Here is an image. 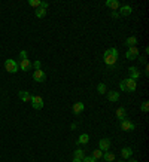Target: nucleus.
<instances>
[{
    "label": "nucleus",
    "mask_w": 149,
    "mask_h": 162,
    "mask_svg": "<svg viewBox=\"0 0 149 162\" xmlns=\"http://www.w3.org/2000/svg\"><path fill=\"white\" fill-rule=\"evenodd\" d=\"M88 141H90V135H88V134H82V135L78 138L76 143H78V144H87Z\"/></svg>",
    "instance_id": "19"
},
{
    "label": "nucleus",
    "mask_w": 149,
    "mask_h": 162,
    "mask_svg": "<svg viewBox=\"0 0 149 162\" xmlns=\"http://www.w3.org/2000/svg\"><path fill=\"white\" fill-rule=\"evenodd\" d=\"M121 155H122L124 159H128V158L133 155V149H131V147H124V149L121 150Z\"/></svg>",
    "instance_id": "14"
},
{
    "label": "nucleus",
    "mask_w": 149,
    "mask_h": 162,
    "mask_svg": "<svg viewBox=\"0 0 149 162\" xmlns=\"http://www.w3.org/2000/svg\"><path fill=\"white\" fill-rule=\"evenodd\" d=\"M119 88H121V91H127V89H125V83H124V81L119 83Z\"/></svg>",
    "instance_id": "30"
},
{
    "label": "nucleus",
    "mask_w": 149,
    "mask_h": 162,
    "mask_svg": "<svg viewBox=\"0 0 149 162\" xmlns=\"http://www.w3.org/2000/svg\"><path fill=\"white\" fill-rule=\"evenodd\" d=\"M137 55H139L137 46H131V48H128V51L125 52V58H127V60H136Z\"/></svg>",
    "instance_id": "4"
},
{
    "label": "nucleus",
    "mask_w": 149,
    "mask_h": 162,
    "mask_svg": "<svg viewBox=\"0 0 149 162\" xmlns=\"http://www.w3.org/2000/svg\"><path fill=\"white\" fill-rule=\"evenodd\" d=\"M124 83H125V89H127V92H133V91H136V88H137V82L133 81V79H124Z\"/></svg>",
    "instance_id": "5"
},
{
    "label": "nucleus",
    "mask_w": 149,
    "mask_h": 162,
    "mask_svg": "<svg viewBox=\"0 0 149 162\" xmlns=\"http://www.w3.org/2000/svg\"><path fill=\"white\" fill-rule=\"evenodd\" d=\"M134 123L133 122H130L128 119H124V121H121V129L122 131H134Z\"/></svg>",
    "instance_id": "7"
},
{
    "label": "nucleus",
    "mask_w": 149,
    "mask_h": 162,
    "mask_svg": "<svg viewBox=\"0 0 149 162\" xmlns=\"http://www.w3.org/2000/svg\"><path fill=\"white\" fill-rule=\"evenodd\" d=\"M45 15H46V9H43V7H37L36 9V16L37 18H45Z\"/></svg>",
    "instance_id": "23"
},
{
    "label": "nucleus",
    "mask_w": 149,
    "mask_h": 162,
    "mask_svg": "<svg viewBox=\"0 0 149 162\" xmlns=\"http://www.w3.org/2000/svg\"><path fill=\"white\" fill-rule=\"evenodd\" d=\"M128 162H137V161H136V159H130Z\"/></svg>",
    "instance_id": "33"
},
{
    "label": "nucleus",
    "mask_w": 149,
    "mask_h": 162,
    "mask_svg": "<svg viewBox=\"0 0 149 162\" xmlns=\"http://www.w3.org/2000/svg\"><path fill=\"white\" fill-rule=\"evenodd\" d=\"M136 43H137V37H134V36H131V37H128V39L125 40V45H127L128 48L136 46Z\"/></svg>",
    "instance_id": "20"
},
{
    "label": "nucleus",
    "mask_w": 149,
    "mask_h": 162,
    "mask_svg": "<svg viewBox=\"0 0 149 162\" xmlns=\"http://www.w3.org/2000/svg\"><path fill=\"white\" fill-rule=\"evenodd\" d=\"M33 79L39 83H42V82L46 81V75H45V72L42 70V69H39V70H35V75H33Z\"/></svg>",
    "instance_id": "6"
},
{
    "label": "nucleus",
    "mask_w": 149,
    "mask_h": 162,
    "mask_svg": "<svg viewBox=\"0 0 149 162\" xmlns=\"http://www.w3.org/2000/svg\"><path fill=\"white\" fill-rule=\"evenodd\" d=\"M109 147H111V140L109 138H102L100 141H99V149L103 152H108L109 150Z\"/></svg>",
    "instance_id": "9"
},
{
    "label": "nucleus",
    "mask_w": 149,
    "mask_h": 162,
    "mask_svg": "<svg viewBox=\"0 0 149 162\" xmlns=\"http://www.w3.org/2000/svg\"><path fill=\"white\" fill-rule=\"evenodd\" d=\"M106 6L111 7V9H113V10H116V9L119 7V1H118V0H108V1H106Z\"/></svg>",
    "instance_id": "18"
},
{
    "label": "nucleus",
    "mask_w": 149,
    "mask_h": 162,
    "mask_svg": "<svg viewBox=\"0 0 149 162\" xmlns=\"http://www.w3.org/2000/svg\"><path fill=\"white\" fill-rule=\"evenodd\" d=\"M116 162H122V161H116Z\"/></svg>",
    "instance_id": "35"
},
{
    "label": "nucleus",
    "mask_w": 149,
    "mask_h": 162,
    "mask_svg": "<svg viewBox=\"0 0 149 162\" xmlns=\"http://www.w3.org/2000/svg\"><path fill=\"white\" fill-rule=\"evenodd\" d=\"M97 92L103 95V94L106 92V85H105V83H99V86H97Z\"/></svg>",
    "instance_id": "24"
},
{
    "label": "nucleus",
    "mask_w": 149,
    "mask_h": 162,
    "mask_svg": "<svg viewBox=\"0 0 149 162\" xmlns=\"http://www.w3.org/2000/svg\"><path fill=\"white\" fill-rule=\"evenodd\" d=\"M33 66H35V70H39L42 64H40V61H35V64H33Z\"/></svg>",
    "instance_id": "29"
},
{
    "label": "nucleus",
    "mask_w": 149,
    "mask_h": 162,
    "mask_svg": "<svg viewBox=\"0 0 149 162\" xmlns=\"http://www.w3.org/2000/svg\"><path fill=\"white\" fill-rule=\"evenodd\" d=\"M133 12V7L131 6H128V4H125V6H122V7H119V15H122V16H128L130 13Z\"/></svg>",
    "instance_id": "10"
},
{
    "label": "nucleus",
    "mask_w": 149,
    "mask_h": 162,
    "mask_svg": "<svg viewBox=\"0 0 149 162\" xmlns=\"http://www.w3.org/2000/svg\"><path fill=\"white\" fill-rule=\"evenodd\" d=\"M82 161H84V162H96V159H94L93 156H85Z\"/></svg>",
    "instance_id": "27"
},
{
    "label": "nucleus",
    "mask_w": 149,
    "mask_h": 162,
    "mask_svg": "<svg viewBox=\"0 0 149 162\" xmlns=\"http://www.w3.org/2000/svg\"><path fill=\"white\" fill-rule=\"evenodd\" d=\"M40 3H42V1H40V0H30V1H29V4H30V6H33V7H40Z\"/></svg>",
    "instance_id": "26"
},
{
    "label": "nucleus",
    "mask_w": 149,
    "mask_h": 162,
    "mask_svg": "<svg viewBox=\"0 0 149 162\" xmlns=\"http://www.w3.org/2000/svg\"><path fill=\"white\" fill-rule=\"evenodd\" d=\"M84 158H85V155H84V150H81V149L74 150V159H78V161H82Z\"/></svg>",
    "instance_id": "21"
},
{
    "label": "nucleus",
    "mask_w": 149,
    "mask_h": 162,
    "mask_svg": "<svg viewBox=\"0 0 149 162\" xmlns=\"http://www.w3.org/2000/svg\"><path fill=\"white\" fill-rule=\"evenodd\" d=\"M140 110H142L143 113H148V112H149V101H143V103H142Z\"/></svg>",
    "instance_id": "25"
},
{
    "label": "nucleus",
    "mask_w": 149,
    "mask_h": 162,
    "mask_svg": "<svg viewBox=\"0 0 149 162\" xmlns=\"http://www.w3.org/2000/svg\"><path fill=\"white\" fill-rule=\"evenodd\" d=\"M20 58H21V60H26V58H27V52H26V51H21V52H20Z\"/></svg>",
    "instance_id": "28"
},
{
    "label": "nucleus",
    "mask_w": 149,
    "mask_h": 162,
    "mask_svg": "<svg viewBox=\"0 0 149 162\" xmlns=\"http://www.w3.org/2000/svg\"><path fill=\"white\" fill-rule=\"evenodd\" d=\"M18 97H20L24 103H29V101L32 100V95H30L29 91H20V92H18Z\"/></svg>",
    "instance_id": "11"
},
{
    "label": "nucleus",
    "mask_w": 149,
    "mask_h": 162,
    "mask_svg": "<svg viewBox=\"0 0 149 162\" xmlns=\"http://www.w3.org/2000/svg\"><path fill=\"white\" fill-rule=\"evenodd\" d=\"M40 7L46 9V7H48V3H46V1H42V3H40Z\"/></svg>",
    "instance_id": "32"
},
{
    "label": "nucleus",
    "mask_w": 149,
    "mask_h": 162,
    "mask_svg": "<svg viewBox=\"0 0 149 162\" xmlns=\"http://www.w3.org/2000/svg\"><path fill=\"white\" fill-rule=\"evenodd\" d=\"M112 16H113V18H116V19H118V18H119V13H118V12H116V10H113V12H112Z\"/></svg>",
    "instance_id": "31"
},
{
    "label": "nucleus",
    "mask_w": 149,
    "mask_h": 162,
    "mask_svg": "<svg viewBox=\"0 0 149 162\" xmlns=\"http://www.w3.org/2000/svg\"><path fill=\"white\" fill-rule=\"evenodd\" d=\"M84 109H85V106H84V103H81V101H78V103H74L73 104V113L74 115H81V113L84 112Z\"/></svg>",
    "instance_id": "12"
},
{
    "label": "nucleus",
    "mask_w": 149,
    "mask_h": 162,
    "mask_svg": "<svg viewBox=\"0 0 149 162\" xmlns=\"http://www.w3.org/2000/svg\"><path fill=\"white\" fill-rule=\"evenodd\" d=\"M130 73H131L130 79H133V81L139 79V76H140V72H139V70H137L136 67H130Z\"/></svg>",
    "instance_id": "17"
},
{
    "label": "nucleus",
    "mask_w": 149,
    "mask_h": 162,
    "mask_svg": "<svg viewBox=\"0 0 149 162\" xmlns=\"http://www.w3.org/2000/svg\"><path fill=\"white\" fill-rule=\"evenodd\" d=\"M18 69H20V67H18V63H17V61H14V60H11V58L5 61V70H6L8 73H17Z\"/></svg>",
    "instance_id": "2"
},
{
    "label": "nucleus",
    "mask_w": 149,
    "mask_h": 162,
    "mask_svg": "<svg viewBox=\"0 0 149 162\" xmlns=\"http://www.w3.org/2000/svg\"><path fill=\"white\" fill-rule=\"evenodd\" d=\"M102 158H105V161H106V162H113L115 159H116L115 153H112V152H105Z\"/></svg>",
    "instance_id": "16"
},
{
    "label": "nucleus",
    "mask_w": 149,
    "mask_h": 162,
    "mask_svg": "<svg viewBox=\"0 0 149 162\" xmlns=\"http://www.w3.org/2000/svg\"><path fill=\"white\" fill-rule=\"evenodd\" d=\"M18 67H21L23 72H29V70L33 67V64H32V61H30L29 58H26V60H21V63L18 64Z\"/></svg>",
    "instance_id": "8"
},
{
    "label": "nucleus",
    "mask_w": 149,
    "mask_h": 162,
    "mask_svg": "<svg viewBox=\"0 0 149 162\" xmlns=\"http://www.w3.org/2000/svg\"><path fill=\"white\" fill-rule=\"evenodd\" d=\"M73 162H81V161H78V159H73Z\"/></svg>",
    "instance_id": "34"
},
{
    "label": "nucleus",
    "mask_w": 149,
    "mask_h": 162,
    "mask_svg": "<svg viewBox=\"0 0 149 162\" xmlns=\"http://www.w3.org/2000/svg\"><path fill=\"white\" fill-rule=\"evenodd\" d=\"M30 103H32L33 109H36V110H40V109L43 107V98H42L40 95H32Z\"/></svg>",
    "instance_id": "3"
},
{
    "label": "nucleus",
    "mask_w": 149,
    "mask_h": 162,
    "mask_svg": "<svg viewBox=\"0 0 149 162\" xmlns=\"http://www.w3.org/2000/svg\"><path fill=\"white\" fill-rule=\"evenodd\" d=\"M125 115H127V112H125L124 107H118V109H116V118H118V119L124 121V119H125Z\"/></svg>",
    "instance_id": "15"
},
{
    "label": "nucleus",
    "mask_w": 149,
    "mask_h": 162,
    "mask_svg": "<svg viewBox=\"0 0 149 162\" xmlns=\"http://www.w3.org/2000/svg\"><path fill=\"white\" fill-rule=\"evenodd\" d=\"M108 98H109V101H112V103H116V101L119 100V92H116V91H109V92H108Z\"/></svg>",
    "instance_id": "13"
},
{
    "label": "nucleus",
    "mask_w": 149,
    "mask_h": 162,
    "mask_svg": "<svg viewBox=\"0 0 149 162\" xmlns=\"http://www.w3.org/2000/svg\"><path fill=\"white\" fill-rule=\"evenodd\" d=\"M103 61H105V64H108V66H115L116 61H118V49H116V48H111V49L105 51Z\"/></svg>",
    "instance_id": "1"
},
{
    "label": "nucleus",
    "mask_w": 149,
    "mask_h": 162,
    "mask_svg": "<svg viewBox=\"0 0 149 162\" xmlns=\"http://www.w3.org/2000/svg\"><path fill=\"white\" fill-rule=\"evenodd\" d=\"M102 156H103V152L100 150V149H96V150H93V158L97 161V159H102Z\"/></svg>",
    "instance_id": "22"
}]
</instances>
